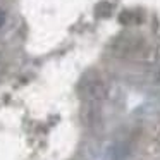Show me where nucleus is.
Here are the masks:
<instances>
[{"label": "nucleus", "instance_id": "obj_1", "mask_svg": "<svg viewBox=\"0 0 160 160\" xmlns=\"http://www.w3.org/2000/svg\"><path fill=\"white\" fill-rule=\"evenodd\" d=\"M4 22H5V12L2 11V9H0V28L4 26Z\"/></svg>", "mask_w": 160, "mask_h": 160}]
</instances>
